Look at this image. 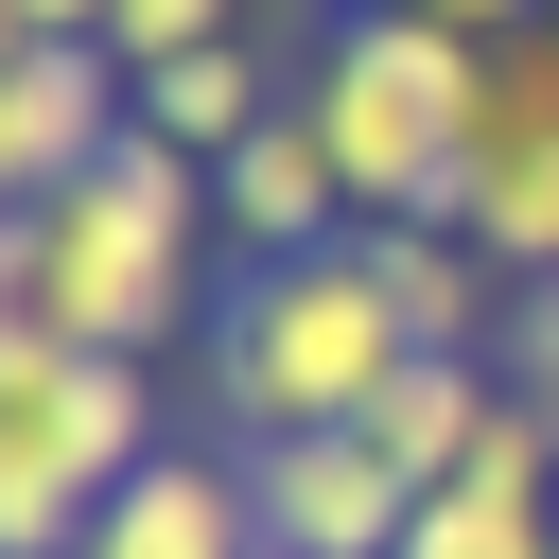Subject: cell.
I'll use <instances>...</instances> for the list:
<instances>
[{
	"mask_svg": "<svg viewBox=\"0 0 559 559\" xmlns=\"http://www.w3.org/2000/svg\"><path fill=\"white\" fill-rule=\"evenodd\" d=\"M0 35H105V0H0Z\"/></svg>",
	"mask_w": 559,
	"mask_h": 559,
	"instance_id": "16",
	"label": "cell"
},
{
	"mask_svg": "<svg viewBox=\"0 0 559 559\" xmlns=\"http://www.w3.org/2000/svg\"><path fill=\"white\" fill-rule=\"evenodd\" d=\"M507 402L559 419V280H524V314H507Z\"/></svg>",
	"mask_w": 559,
	"mask_h": 559,
	"instance_id": "15",
	"label": "cell"
},
{
	"mask_svg": "<svg viewBox=\"0 0 559 559\" xmlns=\"http://www.w3.org/2000/svg\"><path fill=\"white\" fill-rule=\"evenodd\" d=\"M122 122H140V70H122L105 35H17V52H0V175H17V210L70 192Z\"/></svg>",
	"mask_w": 559,
	"mask_h": 559,
	"instance_id": "7",
	"label": "cell"
},
{
	"mask_svg": "<svg viewBox=\"0 0 559 559\" xmlns=\"http://www.w3.org/2000/svg\"><path fill=\"white\" fill-rule=\"evenodd\" d=\"M454 227L507 262V280H559V35H489V105H472V157H454Z\"/></svg>",
	"mask_w": 559,
	"mask_h": 559,
	"instance_id": "5",
	"label": "cell"
},
{
	"mask_svg": "<svg viewBox=\"0 0 559 559\" xmlns=\"http://www.w3.org/2000/svg\"><path fill=\"white\" fill-rule=\"evenodd\" d=\"M245 454V507H262V559H402L419 489L384 472L367 419H297V437H227Z\"/></svg>",
	"mask_w": 559,
	"mask_h": 559,
	"instance_id": "6",
	"label": "cell"
},
{
	"mask_svg": "<svg viewBox=\"0 0 559 559\" xmlns=\"http://www.w3.org/2000/svg\"><path fill=\"white\" fill-rule=\"evenodd\" d=\"M402 559H559V419L507 402V437H489L454 489H419Z\"/></svg>",
	"mask_w": 559,
	"mask_h": 559,
	"instance_id": "9",
	"label": "cell"
},
{
	"mask_svg": "<svg viewBox=\"0 0 559 559\" xmlns=\"http://www.w3.org/2000/svg\"><path fill=\"white\" fill-rule=\"evenodd\" d=\"M210 245H227L210 157L157 140V122H122L70 192H35V210L0 227V314H35V332H70V349H175V332L210 314Z\"/></svg>",
	"mask_w": 559,
	"mask_h": 559,
	"instance_id": "1",
	"label": "cell"
},
{
	"mask_svg": "<svg viewBox=\"0 0 559 559\" xmlns=\"http://www.w3.org/2000/svg\"><path fill=\"white\" fill-rule=\"evenodd\" d=\"M367 262H384V297H402V332L419 349H507V314H524V280L454 227V210H419V227H367Z\"/></svg>",
	"mask_w": 559,
	"mask_h": 559,
	"instance_id": "11",
	"label": "cell"
},
{
	"mask_svg": "<svg viewBox=\"0 0 559 559\" xmlns=\"http://www.w3.org/2000/svg\"><path fill=\"white\" fill-rule=\"evenodd\" d=\"M402 17H454V35H524L542 0H402Z\"/></svg>",
	"mask_w": 559,
	"mask_h": 559,
	"instance_id": "17",
	"label": "cell"
},
{
	"mask_svg": "<svg viewBox=\"0 0 559 559\" xmlns=\"http://www.w3.org/2000/svg\"><path fill=\"white\" fill-rule=\"evenodd\" d=\"M140 122H157V140H192V157H227V140H262V122H280V87H262V52H245V35H210V52L140 70Z\"/></svg>",
	"mask_w": 559,
	"mask_h": 559,
	"instance_id": "13",
	"label": "cell"
},
{
	"mask_svg": "<svg viewBox=\"0 0 559 559\" xmlns=\"http://www.w3.org/2000/svg\"><path fill=\"white\" fill-rule=\"evenodd\" d=\"M297 105L332 122L349 210H367V227H419V210H454V157H472V105H489V35L402 17V0H349Z\"/></svg>",
	"mask_w": 559,
	"mask_h": 559,
	"instance_id": "3",
	"label": "cell"
},
{
	"mask_svg": "<svg viewBox=\"0 0 559 559\" xmlns=\"http://www.w3.org/2000/svg\"><path fill=\"white\" fill-rule=\"evenodd\" d=\"M70 559H262V507H245V454H157V472H122L105 507H87V542Z\"/></svg>",
	"mask_w": 559,
	"mask_h": 559,
	"instance_id": "10",
	"label": "cell"
},
{
	"mask_svg": "<svg viewBox=\"0 0 559 559\" xmlns=\"http://www.w3.org/2000/svg\"><path fill=\"white\" fill-rule=\"evenodd\" d=\"M210 35H245V0H105V52H122V70H175V52H210Z\"/></svg>",
	"mask_w": 559,
	"mask_h": 559,
	"instance_id": "14",
	"label": "cell"
},
{
	"mask_svg": "<svg viewBox=\"0 0 559 559\" xmlns=\"http://www.w3.org/2000/svg\"><path fill=\"white\" fill-rule=\"evenodd\" d=\"M542 35H559V0H542Z\"/></svg>",
	"mask_w": 559,
	"mask_h": 559,
	"instance_id": "18",
	"label": "cell"
},
{
	"mask_svg": "<svg viewBox=\"0 0 559 559\" xmlns=\"http://www.w3.org/2000/svg\"><path fill=\"white\" fill-rule=\"evenodd\" d=\"M210 192H227V245L245 262H314V245H349L367 210H349V157H332V122L314 105H280L262 140H227L210 157Z\"/></svg>",
	"mask_w": 559,
	"mask_h": 559,
	"instance_id": "8",
	"label": "cell"
},
{
	"mask_svg": "<svg viewBox=\"0 0 559 559\" xmlns=\"http://www.w3.org/2000/svg\"><path fill=\"white\" fill-rule=\"evenodd\" d=\"M402 367H419V332H402V297H384V262H367V227H349V245H314V262H245V280H227V314H210V384H227V419H245V437L367 419Z\"/></svg>",
	"mask_w": 559,
	"mask_h": 559,
	"instance_id": "2",
	"label": "cell"
},
{
	"mask_svg": "<svg viewBox=\"0 0 559 559\" xmlns=\"http://www.w3.org/2000/svg\"><path fill=\"white\" fill-rule=\"evenodd\" d=\"M367 437H384V472H402V489H454V472L507 437V349H419V367L367 402Z\"/></svg>",
	"mask_w": 559,
	"mask_h": 559,
	"instance_id": "12",
	"label": "cell"
},
{
	"mask_svg": "<svg viewBox=\"0 0 559 559\" xmlns=\"http://www.w3.org/2000/svg\"><path fill=\"white\" fill-rule=\"evenodd\" d=\"M157 454H175V437H157L140 349H70V332L0 314V542H17V559H70L87 507H105L122 472H157Z\"/></svg>",
	"mask_w": 559,
	"mask_h": 559,
	"instance_id": "4",
	"label": "cell"
}]
</instances>
